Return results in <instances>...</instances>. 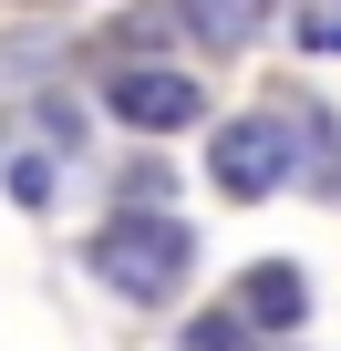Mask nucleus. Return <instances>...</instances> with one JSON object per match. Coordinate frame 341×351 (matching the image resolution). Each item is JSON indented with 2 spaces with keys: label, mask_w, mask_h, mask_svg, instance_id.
<instances>
[{
  "label": "nucleus",
  "mask_w": 341,
  "mask_h": 351,
  "mask_svg": "<svg viewBox=\"0 0 341 351\" xmlns=\"http://www.w3.org/2000/svg\"><path fill=\"white\" fill-rule=\"evenodd\" d=\"M228 310H238L248 330H269V341H279V330H300V320H310V279H300L290 258H259V269L238 279V300H228Z\"/></svg>",
  "instance_id": "4"
},
{
  "label": "nucleus",
  "mask_w": 341,
  "mask_h": 351,
  "mask_svg": "<svg viewBox=\"0 0 341 351\" xmlns=\"http://www.w3.org/2000/svg\"><path fill=\"white\" fill-rule=\"evenodd\" d=\"M176 21H187V32L228 62V52H248V42L269 32V0H176Z\"/></svg>",
  "instance_id": "5"
},
{
  "label": "nucleus",
  "mask_w": 341,
  "mask_h": 351,
  "mask_svg": "<svg viewBox=\"0 0 341 351\" xmlns=\"http://www.w3.org/2000/svg\"><path fill=\"white\" fill-rule=\"evenodd\" d=\"M187 351H248V320L238 310H207V320H187Z\"/></svg>",
  "instance_id": "7"
},
{
  "label": "nucleus",
  "mask_w": 341,
  "mask_h": 351,
  "mask_svg": "<svg viewBox=\"0 0 341 351\" xmlns=\"http://www.w3.org/2000/svg\"><path fill=\"white\" fill-rule=\"evenodd\" d=\"M207 186L238 197V207L279 197V186H290V124H279V114H238V124H217V145H207Z\"/></svg>",
  "instance_id": "2"
},
{
  "label": "nucleus",
  "mask_w": 341,
  "mask_h": 351,
  "mask_svg": "<svg viewBox=\"0 0 341 351\" xmlns=\"http://www.w3.org/2000/svg\"><path fill=\"white\" fill-rule=\"evenodd\" d=\"M187 269H197V238H187V217H165V207H114L104 238H93V279L114 300H134V310H165L187 289Z\"/></svg>",
  "instance_id": "1"
},
{
  "label": "nucleus",
  "mask_w": 341,
  "mask_h": 351,
  "mask_svg": "<svg viewBox=\"0 0 341 351\" xmlns=\"http://www.w3.org/2000/svg\"><path fill=\"white\" fill-rule=\"evenodd\" d=\"M300 42H310V52H341V0H320V11L300 21Z\"/></svg>",
  "instance_id": "9"
},
{
  "label": "nucleus",
  "mask_w": 341,
  "mask_h": 351,
  "mask_svg": "<svg viewBox=\"0 0 341 351\" xmlns=\"http://www.w3.org/2000/svg\"><path fill=\"white\" fill-rule=\"evenodd\" d=\"M104 114L134 124V134H187V124L207 114V83L176 73V62H114V73H104Z\"/></svg>",
  "instance_id": "3"
},
{
  "label": "nucleus",
  "mask_w": 341,
  "mask_h": 351,
  "mask_svg": "<svg viewBox=\"0 0 341 351\" xmlns=\"http://www.w3.org/2000/svg\"><path fill=\"white\" fill-rule=\"evenodd\" d=\"M300 186H310V197H331V186H341V145H331V124H320V114H300Z\"/></svg>",
  "instance_id": "6"
},
{
  "label": "nucleus",
  "mask_w": 341,
  "mask_h": 351,
  "mask_svg": "<svg viewBox=\"0 0 341 351\" xmlns=\"http://www.w3.org/2000/svg\"><path fill=\"white\" fill-rule=\"evenodd\" d=\"M52 197H62V176H52L42 155H21V165H11V207H52Z\"/></svg>",
  "instance_id": "8"
}]
</instances>
